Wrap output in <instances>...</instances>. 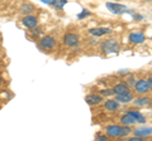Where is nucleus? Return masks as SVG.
<instances>
[{"label":"nucleus","mask_w":152,"mask_h":141,"mask_svg":"<svg viewBox=\"0 0 152 141\" xmlns=\"http://www.w3.org/2000/svg\"><path fill=\"white\" fill-rule=\"evenodd\" d=\"M102 49L104 53H118L121 49V44H119V42H118L117 39H107V40H104L103 43H102Z\"/></svg>","instance_id":"nucleus-1"},{"label":"nucleus","mask_w":152,"mask_h":141,"mask_svg":"<svg viewBox=\"0 0 152 141\" xmlns=\"http://www.w3.org/2000/svg\"><path fill=\"white\" fill-rule=\"evenodd\" d=\"M123 129H124V126H121V125H109L104 129V134L108 137H112V139L123 137Z\"/></svg>","instance_id":"nucleus-2"},{"label":"nucleus","mask_w":152,"mask_h":141,"mask_svg":"<svg viewBox=\"0 0 152 141\" xmlns=\"http://www.w3.org/2000/svg\"><path fill=\"white\" fill-rule=\"evenodd\" d=\"M57 44V42H56V38L55 37H52V35H45V37H42V38L39 39V42H38V47H39L41 49H43V50H51V49H53L55 47Z\"/></svg>","instance_id":"nucleus-3"},{"label":"nucleus","mask_w":152,"mask_h":141,"mask_svg":"<svg viewBox=\"0 0 152 141\" xmlns=\"http://www.w3.org/2000/svg\"><path fill=\"white\" fill-rule=\"evenodd\" d=\"M104 97L100 93H89V95L85 96V102L88 103L89 106H98L103 102Z\"/></svg>","instance_id":"nucleus-4"},{"label":"nucleus","mask_w":152,"mask_h":141,"mask_svg":"<svg viewBox=\"0 0 152 141\" xmlns=\"http://www.w3.org/2000/svg\"><path fill=\"white\" fill-rule=\"evenodd\" d=\"M22 24L23 27H26L27 29H33L38 25V18L32 15V14H28L22 18Z\"/></svg>","instance_id":"nucleus-5"},{"label":"nucleus","mask_w":152,"mask_h":141,"mask_svg":"<svg viewBox=\"0 0 152 141\" xmlns=\"http://www.w3.org/2000/svg\"><path fill=\"white\" fill-rule=\"evenodd\" d=\"M133 88H134V91L137 95H146L147 92L150 91V87H148V83H147L146 79H138L136 83H134V86H133Z\"/></svg>","instance_id":"nucleus-6"},{"label":"nucleus","mask_w":152,"mask_h":141,"mask_svg":"<svg viewBox=\"0 0 152 141\" xmlns=\"http://www.w3.org/2000/svg\"><path fill=\"white\" fill-rule=\"evenodd\" d=\"M64 44L67 45V47H75L79 44L80 42V37L77 34H75V33H66L64 35Z\"/></svg>","instance_id":"nucleus-7"},{"label":"nucleus","mask_w":152,"mask_h":141,"mask_svg":"<svg viewBox=\"0 0 152 141\" xmlns=\"http://www.w3.org/2000/svg\"><path fill=\"white\" fill-rule=\"evenodd\" d=\"M107 9H109L112 13L114 14H123L128 12V8L126 5H122V4H117V3H107L105 4Z\"/></svg>","instance_id":"nucleus-8"},{"label":"nucleus","mask_w":152,"mask_h":141,"mask_svg":"<svg viewBox=\"0 0 152 141\" xmlns=\"http://www.w3.org/2000/svg\"><path fill=\"white\" fill-rule=\"evenodd\" d=\"M113 91L115 95H123V93H129L131 87L128 86L126 82H119V83H115L113 86Z\"/></svg>","instance_id":"nucleus-9"},{"label":"nucleus","mask_w":152,"mask_h":141,"mask_svg":"<svg viewBox=\"0 0 152 141\" xmlns=\"http://www.w3.org/2000/svg\"><path fill=\"white\" fill-rule=\"evenodd\" d=\"M128 39H129V42L133 44H141L146 40V37H145L143 33H141V32H133L129 34Z\"/></svg>","instance_id":"nucleus-10"},{"label":"nucleus","mask_w":152,"mask_h":141,"mask_svg":"<svg viewBox=\"0 0 152 141\" xmlns=\"http://www.w3.org/2000/svg\"><path fill=\"white\" fill-rule=\"evenodd\" d=\"M133 135L136 136H141V137H148L152 135V127L150 126H146V127H136L132 131Z\"/></svg>","instance_id":"nucleus-11"},{"label":"nucleus","mask_w":152,"mask_h":141,"mask_svg":"<svg viewBox=\"0 0 152 141\" xmlns=\"http://www.w3.org/2000/svg\"><path fill=\"white\" fill-rule=\"evenodd\" d=\"M89 33L94 37H103V35H107V34H110L112 33V29L110 28H91V29H89Z\"/></svg>","instance_id":"nucleus-12"},{"label":"nucleus","mask_w":152,"mask_h":141,"mask_svg":"<svg viewBox=\"0 0 152 141\" xmlns=\"http://www.w3.org/2000/svg\"><path fill=\"white\" fill-rule=\"evenodd\" d=\"M103 107H104V110H107L109 112H115L119 110V102L117 100H107L104 102Z\"/></svg>","instance_id":"nucleus-13"},{"label":"nucleus","mask_w":152,"mask_h":141,"mask_svg":"<svg viewBox=\"0 0 152 141\" xmlns=\"http://www.w3.org/2000/svg\"><path fill=\"white\" fill-rule=\"evenodd\" d=\"M114 100H117L119 103H129L134 100V97H133V95L129 92V93H123V95H115Z\"/></svg>","instance_id":"nucleus-14"},{"label":"nucleus","mask_w":152,"mask_h":141,"mask_svg":"<svg viewBox=\"0 0 152 141\" xmlns=\"http://www.w3.org/2000/svg\"><path fill=\"white\" fill-rule=\"evenodd\" d=\"M121 124L124 125V126H132V125L136 124V120L133 119V117L127 112L126 115H123V116L121 117Z\"/></svg>","instance_id":"nucleus-15"},{"label":"nucleus","mask_w":152,"mask_h":141,"mask_svg":"<svg viewBox=\"0 0 152 141\" xmlns=\"http://www.w3.org/2000/svg\"><path fill=\"white\" fill-rule=\"evenodd\" d=\"M128 114H129L133 119L136 120V122H138V124H145L146 122V117L141 114L140 111H128Z\"/></svg>","instance_id":"nucleus-16"},{"label":"nucleus","mask_w":152,"mask_h":141,"mask_svg":"<svg viewBox=\"0 0 152 141\" xmlns=\"http://www.w3.org/2000/svg\"><path fill=\"white\" fill-rule=\"evenodd\" d=\"M34 10H36L34 5H33V4H29V3H26V4H23V5L20 6V13L26 14V15H28V14H32Z\"/></svg>","instance_id":"nucleus-17"},{"label":"nucleus","mask_w":152,"mask_h":141,"mask_svg":"<svg viewBox=\"0 0 152 141\" xmlns=\"http://www.w3.org/2000/svg\"><path fill=\"white\" fill-rule=\"evenodd\" d=\"M150 98L148 97H145L143 95H142V97H140V98H137V100H133L132 102L134 103L136 106H146V105H148L150 103Z\"/></svg>","instance_id":"nucleus-18"},{"label":"nucleus","mask_w":152,"mask_h":141,"mask_svg":"<svg viewBox=\"0 0 152 141\" xmlns=\"http://www.w3.org/2000/svg\"><path fill=\"white\" fill-rule=\"evenodd\" d=\"M66 3H67V0H52L51 1V5H53L56 9H58V10H61L65 5Z\"/></svg>","instance_id":"nucleus-19"},{"label":"nucleus","mask_w":152,"mask_h":141,"mask_svg":"<svg viewBox=\"0 0 152 141\" xmlns=\"http://www.w3.org/2000/svg\"><path fill=\"white\" fill-rule=\"evenodd\" d=\"M100 95L103 97H110V96H115V93H114L113 88H103V90H100Z\"/></svg>","instance_id":"nucleus-20"},{"label":"nucleus","mask_w":152,"mask_h":141,"mask_svg":"<svg viewBox=\"0 0 152 141\" xmlns=\"http://www.w3.org/2000/svg\"><path fill=\"white\" fill-rule=\"evenodd\" d=\"M136 82H137V79H136L134 77H133V76L127 77V78H126V83H127L129 87H133V86H134V83H136Z\"/></svg>","instance_id":"nucleus-21"},{"label":"nucleus","mask_w":152,"mask_h":141,"mask_svg":"<svg viewBox=\"0 0 152 141\" xmlns=\"http://www.w3.org/2000/svg\"><path fill=\"white\" fill-rule=\"evenodd\" d=\"M129 141H143V137H141V136H133V137H129L128 139Z\"/></svg>","instance_id":"nucleus-22"},{"label":"nucleus","mask_w":152,"mask_h":141,"mask_svg":"<svg viewBox=\"0 0 152 141\" xmlns=\"http://www.w3.org/2000/svg\"><path fill=\"white\" fill-rule=\"evenodd\" d=\"M95 139L99 141H104V140H108V136L107 135H98V136H95Z\"/></svg>","instance_id":"nucleus-23"},{"label":"nucleus","mask_w":152,"mask_h":141,"mask_svg":"<svg viewBox=\"0 0 152 141\" xmlns=\"http://www.w3.org/2000/svg\"><path fill=\"white\" fill-rule=\"evenodd\" d=\"M147 83H148V87H150V91H152V77H150L147 79Z\"/></svg>","instance_id":"nucleus-24"},{"label":"nucleus","mask_w":152,"mask_h":141,"mask_svg":"<svg viewBox=\"0 0 152 141\" xmlns=\"http://www.w3.org/2000/svg\"><path fill=\"white\" fill-rule=\"evenodd\" d=\"M1 84H3V77L0 76V87H1Z\"/></svg>","instance_id":"nucleus-25"},{"label":"nucleus","mask_w":152,"mask_h":141,"mask_svg":"<svg viewBox=\"0 0 152 141\" xmlns=\"http://www.w3.org/2000/svg\"><path fill=\"white\" fill-rule=\"evenodd\" d=\"M148 106H150V109L152 110V102H150V103H148Z\"/></svg>","instance_id":"nucleus-26"},{"label":"nucleus","mask_w":152,"mask_h":141,"mask_svg":"<svg viewBox=\"0 0 152 141\" xmlns=\"http://www.w3.org/2000/svg\"><path fill=\"white\" fill-rule=\"evenodd\" d=\"M0 1H1V0H0Z\"/></svg>","instance_id":"nucleus-27"}]
</instances>
